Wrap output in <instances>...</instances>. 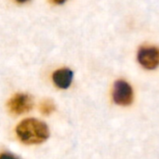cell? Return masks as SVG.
<instances>
[{"label":"cell","mask_w":159,"mask_h":159,"mask_svg":"<svg viewBox=\"0 0 159 159\" xmlns=\"http://www.w3.org/2000/svg\"><path fill=\"white\" fill-rule=\"evenodd\" d=\"M16 134L25 144H40L49 137V129L46 123L36 118L22 120L16 128Z\"/></svg>","instance_id":"1"},{"label":"cell","mask_w":159,"mask_h":159,"mask_svg":"<svg viewBox=\"0 0 159 159\" xmlns=\"http://www.w3.org/2000/svg\"><path fill=\"white\" fill-rule=\"evenodd\" d=\"M34 106L33 97L26 93H17L7 102V109L10 114L20 116L32 110Z\"/></svg>","instance_id":"2"},{"label":"cell","mask_w":159,"mask_h":159,"mask_svg":"<svg viewBox=\"0 0 159 159\" xmlns=\"http://www.w3.org/2000/svg\"><path fill=\"white\" fill-rule=\"evenodd\" d=\"M133 90L131 86L125 80H117L114 85V102L121 106H128L133 102Z\"/></svg>","instance_id":"3"},{"label":"cell","mask_w":159,"mask_h":159,"mask_svg":"<svg viewBox=\"0 0 159 159\" xmlns=\"http://www.w3.org/2000/svg\"><path fill=\"white\" fill-rule=\"evenodd\" d=\"M140 64L148 70H154L159 65V48L157 47H142L138 52Z\"/></svg>","instance_id":"4"},{"label":"cell","mask_w":159,"mask_h":159,"mask_svg":"<svg viewBox=\"0 0 159 159\" xmlns=\"http://www.w3.org/2000/svg\"><path fill=\"white\" fill-rule=\"evenodd\" d=\"M74 77L73 72L68 68H61L55 71L52 75V80L54 84L61 89H68L72 83Z\"/></svg>","instance_id":"5"},{"label":"cell","mask_w":159,"mask_h":159,"mask_svg":"<svg viewBox=\"0 0 159 159\" xmlns=\"http://www.w3.org/2000/svg\"><path fill=\"white\" fill-rule=\"evenodd\" d=\"M55 109H56L55 103L53 102L52 100H49V99H46V100L42 101L39 105V110H40L41 114L44 116L51 115L55 111Z\"/></svg>","instance_id":"6"},{"label":"cell","mask_w":159,"mask_h":159,"mask_svg":"<svg viewBox=\"0 0 159 159\" xmlns=\"http://www.w3.org/2000/svg\"><path fill=\"white\" fill-rule=\"evenodd\" d=\"M0 159H19L17 157H15L12 154L9 153H4L0 155Z\"/></svg>","instance_id":"7"},{"label":"cell","mask_w":159,"mask_h":159,"mask_svg":"<svg viewBox=\"0 0 159 159\" xmlns=\"http://www.w3.org/2000/svg\"><path fill=\"white\" fill-rule=\"evenodd\" d=\"M53 3L57 4V5H61V4H63L64 2H66L67 0H51Z\"/></svg>","instance_id":"8"},{"label":"cell","mask_w":159,"mask_h":159,"mask_svg":"<svg viewBox=\"0 0 159 159\" xmlns=\"http://www.w3.org/2000/svg\"><path fill=\"white\" fill-rule=\"evenodd\" d=\"M17 2H19V3H25V2H27V1H29V0H16Z\"/></svg>","instance_id":"9"}]
</instances>
